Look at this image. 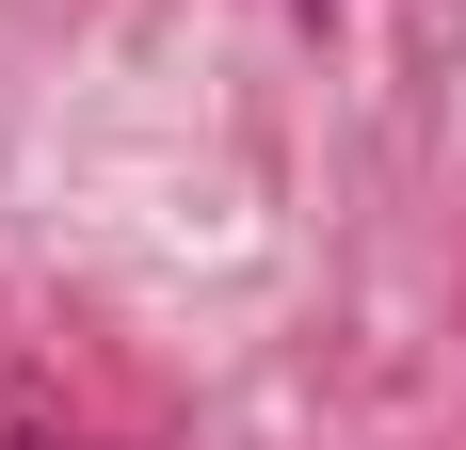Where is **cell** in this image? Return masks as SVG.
<instances>
[{
    "label": "cell",
    "instance_id": "obj_2",
    "mask_svg": "<svg viewBox=\"0 0 466 450\" xmlns=\"http://www.w3.org/2000/svg\"><path fill=\"white\" fill-rule=\"evenodd\" d=\"M306 16H322V0H306Z\"/></svg>",
    "mask_w": 466,
    "mask_h": 450
},
{
    "label": "cell",
    "instance_id": "obj_1",
    "mask_svg": "<svg viewBox=\"0 0 466 450\" xmlns=\"http://www.w3.org/2000/svg\"><path fill=\"white\" fill-rule=\"evenodd\" d=\"M16 450H65V435H16Z\"/></svg>",
    "mask_w": 466,
    "mask_h": 450
}]
</instances>
